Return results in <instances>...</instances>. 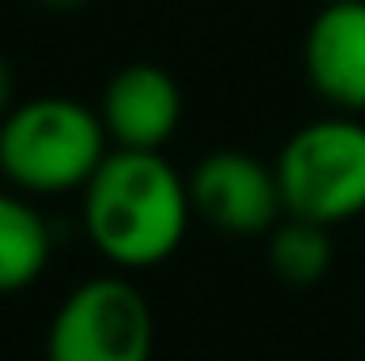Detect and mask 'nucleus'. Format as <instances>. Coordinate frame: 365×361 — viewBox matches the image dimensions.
Returning <instances> with one entry per match:
<instances>
[{
  "instance_id": "obj_1",
  "label": "nucleus",
  "mask_w": 365,
  "mask_h": 361,
  "mask_svg": "<svg viewBox=\"0 0 365 361\" xmlns=\"http://www.w3.org/2000/svg\"><path fill=\"white\" fill-rule=\"evenodd\" d=\"M191 187L162 149H110L81 191V225L115 268H158L187 238Z\"/></svg>"
},
{
  "instance_id": "obj_2",
  "label": "nucleus",
  "mask_w": 365,
  "mask_h": 361,
  "mask_svg": "<svg viewBox=\"0 0 365 361\" xmlns=\"http://www.w3.org/2000/svg\"><path fill=\"white\" fill-rule=\"evenodd\" d=\"M110 149L98 106L64 93L26 98L0 119V179L26 195L86 191Z\"/></svg>"
},
{
  "instance_id": "obj_3",
  "label": "nucleus",
  "mask_w": 365,
  "mask_h": 361,
  "mask_svg": "<svg viewBox=\"0 0 365 361\" xmlns=\"http://www.w3.org/2000/svg\"><path fill=\"white\" fill-rule=\"evenodd\" d=\"M289 217L344 225L365 213V123L349 111L302 123L276 153Z\"/></svg>"
},
{
  "instance_id": "obj_4",
  "label": "nucleus",
  "mask_w": 365,
  "mask_h": 361,
  "mask_svg": "<svg viewBox=\"0 0 365 361\" xmlns=\"http://www.w3.org/2000/svg\"><path fill=\"white\" fill-rule=\"evenodd\" d=\"M47 361H153V310L123 276L81 280L47 323Z\"/></svg>"
},
{
  "instance_id": "obj_5",
  "label": "nucleus",
  "mask_w": 365,
  "mask_h": 361,
  "mask_svg": "<svg viewBox=\"0 0 365 361\" xmlns=\"http://www.w3.org/2000/svg\"><path fill=\"white\" fill-rule=\"evenodd\" d=\"M187 187H191L195 217L234 238L272 234L284 217L276 166L242 153V149H217V153L200 158L195 171L187 175Z\"/></svg>"
},
{
  "instance_id": "obj_6",
  "label": "nucleus",
  "mask_w": 365,
  "mask_h": 361,
  "mask_svg": "<svg viewBox=\"0 0 365 361\" xmlns=\"http://www.w3.org/2000/svg\"><path fill=\"white\" fill-rule=\"evenodd\" d=\"M302 68L331 111H365V0H327L306 26Z\"/></svg>"
},
{
  "instance_id": "obj_7",
  "label": "nucleus",
  "mask_w": 365,
  "mask_h": 361,
  "mask_svg": "<svg viewBox=\"0 0 365 361\" xmlns=\"http://www.w3.org/2000/svg\"><path fill=\"white\" fill-rule=\"evenodd\" d=\"M115 149H162L182 123V90L162 64H123L98 102Z\"/></svg>"
},
{
  "instance_id": "obj_8",
  "label": "nucleus",
  "mask_w": 365,
  "mask_h": 361,
  "mask_svg": "<svg viewBox=\"0 0 365 361\" xmlns=\"http://www.w3.org/2000/svg\"><path fill=\"white\" fill-rule=\"evenodd\" d=\"M51 225L26 191L0 187V293L30 289L51 264Z\"/></svg>"
},
{
  "instance_id": "obj_9",
  "label": "nucleus",
  "mask_w": 365,
  "mask_h": 361,
  "mask_svg": "<svg viewBox=\"0 0 365 361\" xmlns=\"http://www.w3.org/2000/svg\"><path fill=\"white\" fill-rule=\"evenodd\" d=\"M268 268L284 285H319L331 272V238H327V225L284 213L280 225L268 234Z\"/></svg>"
},
{
  "instance_id": "obj_10",
  "label": "nucleus",
  "mask_w": 365,
  "mask_h": 361,
  "mask_svg": "<svg viewBox=\"0 0 365 361\" xmlns=\"http://www.w3.org/2000/svg\"><path fill=\"white\" fill-rule=\"evenodd\" d=\"M13 106H17V73H13V64L0 56V119H4Z\"/></svg>"
},
{
  "instance_id": "obj_11",
  "label": "nucleus",
  "mask_w": 365,
  "mask_h": 361,
  "mask_svg": "<svg viewBox=\"0 0 365 361\" xmlns=\"http://www.w3.org/2000/svg\"><path fill=\"white\" fill-rule=\"evenodd\" d=\"M43 9H56V13H73V9H81L86 0H38Z\"/></svg>"
}]
</instances>
